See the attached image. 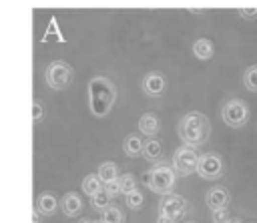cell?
<instances>
[{
	"instance_id": "cell-33",
	"label": "cell",
	"mask_w": 257,
	"mask_h": 223,
	"mask_svg": "<svg viewBox=\"0 0 257 223\" xmlns=\"http://www.w3.org/2000/svg\"><path fill=\"white\" fill-rule=\"evenodd\" d=\"M187 223H195V221H187Z\"/></svg>"
},
{
	"instance_id": "cell-14",
	"label": "cell",
	"mask_w": 257,
	"mask_h": 223,
	"mask_svg": "<svg viewBox=\"0 0 257 223\" xmlns=\"http://www.w3.org/2000/svg\"><path fill=\"white\" fill-rule=\"evenodd\" d=\"M122 151L128 157H139L145 151V143H143V139L139 135H126L122 139Z\"/></svg>"
},
{
	"instance_id": "cell-15",
	"label": "cell",
	"mask_w": 257,
	"mask_h": 223,
	"mask_svg": "<svg viewBox=\"0 0 257 223\" xmlns=\"http://www.w3.org/2000/svg\"><path fill=\"white\" fill-rule=\"evenodd\" d=\"M193 54H195L199 60H209V58H213V54H215V46H213V42H211L209 38H197V40L193 42Z\"/></svg>"
},
{
	"instance_id": "cell-5",
	"label": "cell",
	"mask_w": 257,
	"mask_h": 223,
	"mask_svg": "<svg viewBox=\"0 0 257 223\" xmlns=\"http://www.w3.org/2000/svg\"><path fill=\"white\" fill-rule=\"evenodd\" d=\"M44 76H46V84H48L50 88L62 90V88L70 86V82H72V78H74V70H72V66H70L68 62H64V60H52V62L48 64Z\"/></svg>"
},
{
	"instance_id": "cell-11",
	"label": "cell",
	"mask_w": 257,
	"mask_h": 223,
	"mask_svg": "<svg viewBox=\"0 0 257 223\" xmlns=\"http://www.w3.org/2000/svg\"><path fill=\"white\" fill-rule=\"evenodd\" d=\"M56 209H58V199H56L54 193L44 191V193H40V195L36 197V211H38L40 215L50 217V215L56 213Z\"/></svg>"
},
{
	"instance_id": "cell-25",
	"label": "cell",
	"mask_w": 257,
	"mask_h": 223,
	"mask_svg": "<svg viewBox=\"0 0 257 223\" xmlns=\"http://www.w3.org/2000/svg\"><path fill=\"white\" fill-rule=\"evenodd\" d=\"M42 117H44L42 102H40V100H34V102H32V123H34V125H38V123L42 121Z\"/></svg>"
},
{
	"instance_id": "cell-13",
	"label": "cell",
	"mask_w": 257,
	"mask_h": 223,
	"mask_svg": "<svg viewBox=\"0 0 257 223\" xmlns=\"http://www.w3.org/2000/svg\"><path fill=\"white\" fill-rule=\"evenodd\" d=\"M139 131L145 135V137H151V139H155V135L159 133V129H161V125H159V119H157V115L155 113H145L141 119H139Z\"/></svg>"
},
{
	"instance_id": "cell-12",
	"label": "cell",
	"mask_w": 257,
	"mask_h": 223,
	"mask_svg": "<svg viewBox=\"0 0 257 223\" xmlns=\"http://www.w3.org/2000/svg\"><path fill=\"white\" fill-rule=\"evenodd\" d=\"M60 209L66 217H78L80 211H82V201L76 193H66L62 199H60Z\"/></svg>"
},
{
	"instance_id": "cell-23",
	"label": "cell",
	"mask_w": 257,
	"mask_h": 223,
	"mask_svg": "<svg viewBox=\"0 0 257 223\" xmlns=\"http://www.w3.org/2000/svg\"><path fill=\"white\" fill-rule=\"evenodd\" d=\"M143 201H145V197H143V193L137 189V191H133L131 195H126L124 197V203H126V207L128 209H133V211H139L141 207H143Z\"/></svg>"
},
{
	"instance_id": "cell-31",
	"label": "cell",
	"mask_w": 257,
	"mask_h": 223,
	"mask_svg": "<svg viewBox=\"0 0 257 223\" xmlns=\"http://www.w3.org/2000/svg\"><path fill=\"white\" fill-rule=\"evenodd\" d=\"M78 223H92V221H90V219H80Z\"/></svg>"
},
{
	"instance_id": "cell-1",
	"label": "cell",
	"mask_w": 257,
	"mask_h": 223,
	"mask_svg": "<svg viewBox=\"0 0 257 223\" xmlns=\"http://www.w3.org/2000/svg\"><path fill=\"white\" fill-rule=\"evenodd\" d=\"M88 108L96 119H104L116 102V84L102 74H96L88 80Z\"/></svg>"
},
{
	"instance_id": "cell-22",
	"label": "cell",
	"mask_w": 257,
	"mask_h": 223,
	"mask_svg": "<svg viewBox=\"0 0 257 223\" xmlns=\"http://www.w3.org/2000/svg\"><path fill=\"white\" fill-rule=\"evenodd\" d=\"M243 86H245L249 92H257V64L249 66V68L243 72Z\"/></svg>"
},
{
	"instance_id": "cell-26",
	"label": "cell",
	"mask_w": 257,
	"mask_h": 223,
	"mask_svg": "<svg viewBox=\"0 0 257 223\" xmlns=\"http://www.w3.org/2000/svg\"><path fill=\"white\" fill-rule=\"evenodd\" d=\"M104 191L114 199V197H118L120 195V183H118V179L116 181H112V183H106L104 185Z\"/></svg>"
},
{
	"instance_id": "cell-28",
	"label": "cell",
	"mask_w": 257,
	"mask_h": 223,
	"mask_svg": "<svg viewBox=\"0 0 257 223\" xmlns=\"http://www.w3.org/2000/svg\"><path fill=\"white\" fill-rule=\"evenodd\" d=\"M157 223H175V221L169 219V217H165V215H159V217H157Z\"/></svg>"
},
{
	"instance_id": "cell-16",
	"label": "cell",
	"mask_w": 257,
	"mask_h": 223,
	"mask_svg": "<svg viewBox=\"0 0 257 223\" xmlns=\"http://www.w3.org/2000/svg\"><path fill=\"white\" fill-rule=\"evenodd\" d=\"M96 175L100 177L102 185L112 183V181H116V179H118V167H116V163L106 161V163H102V165L98 167V173H96Z\"/></svg>"
},
{
	"instance_id": "cell-24",
	"label": "cell",
	"mask_w": 257,
	"mask_h": 223,
	"mask_svg": "<svg viewBox=\"0 0 257 223\" xmlns=\"http://www.w3.org/2000/svg\"><path fill=\"white\" fill-rule=\"evenodd\" d=\"M229 211L227 209H215L211 211V221L213 223H229Z\"/></svg>"
},
{
	"instance_id": "cell-27",
	"label": "cell",
	"mask_w": 257,
	"mask_h": 223,
	"mask_svg": "<svg viewBox=\"0 0 257 223\" xmlns=\"http://www.w3.org/2000/svg\"><path fill=\"white\" fill-rule=\"evenodd\" d=\"M237 12H239L241 18H245V20H255V18H257V8H239Z\"/></svg>"
},
{
	"instance_id": "cell-3",
	"label": "cell",
	"mask_w": 257,
	"mask_h": 223,
	"mask_svg": "<svg viewBox=\"0 0 257 223\" xmlns=\"http://www.w3.org/2000/svg\"><path fill=\"white\" fill-rule=\"evenodd\" d=\"M175 183H177V171L173 169V165L159 163L147 171V187L163 197L173 191Z\"/></svg>"
},
{
	"instance_id": "cell-6",
	"label": "cell",
	"mask_w": 257,
	"mask_h": 223,
	"mask_svg": "<svg viewBox=\"0 0 257 223\" xmlns=\"http://www.w3.org/2000/svg\"><path fill=\"white\" fill-rule=\"evenodd\" d=\"M199 153L193 149V147H179L175 153H173V169L179 173V175H193L197 173V167H199Z\"/></svg>"
},
{
	"instance_id": "cell-10",
	"label": "cell",
	"mask_w": 257,
	"mask_h": 223,
	"mask_svg": "<svg viewBox=\"0 0 257 223\" xmlns=\"http://www.w3.org/2000/svg\"><path fill=\"white\" fill-rule=\"evenodd\" d=\"M229 201H231V195H229L227 187H223V185L211 187L207 191V195H205V203H207V207L211 211H215V209H227Z\"/></svg>"
},
{
	"instance_id": "cell-17",
	"label": "cell",
	"mask_w": 257,
	"mask_h": 223,
	"mask_svg": "<svg viewBox=\"0 0 257 223\" xmlns=\"http://www.w3.org/2000/svg\"><path fill=\"white\" fill-rule=\"evenodd\" d=\"M143 155H145V159L151 161V163L159 161V159L163 157V145H161V141H157V139L145 141V151H143Z\"/></svg>"
},
{
	"instance_id": "cell-9",
	"label": "cell",
	"mask_w": 257,
	"mask_h": 223,
	"mask_svg": "<svg viewBox=\"0 0 257 223\" xmlns=\"http://www.w3.org/2000/svg\"><path fill=\"white\" fill-rule=\"evenodd\" d=\"M165 88H167V76L163 72L151 70V72L145 74V78H143V90H145L147 96L157 98V96H161L165 92Z\"/></svg>"
},
{
	"instance_id": "cell-32",
	"label": "cell",
	"mask_w": 257,
	"mask_h": 223,
	"mask_svg": "<svg viewBox=\"0 0 257 223\" xmlns=\"http://www.w3.org/2000/svg\"><path fill=\"white\" fill-rule=\"evenodd\" d=\"M92 223H102V221H92Z\"/></svg>"
},
{
	"instance_id": "cell-29",
	"label": "cell",
	"mask_w": 257,
	"mask_h": 223,
	"mask_svg": "<svg viewBox=\"0 0 257 223\" xmlns=\"http://www.w3.org/2000/svg\"><path fill=\"white\" fill-rule=\"evenodd\" d=\"M32 223H40V213L36 209L32 211Z\"/></svg>"
},
{
	"instance_id": "cell-8",
	"label": "cell",
	"mask_w": 257,
	"mask_h": 223,
	"mask_svg": "<svg viewBox=\"0 0 257 223\" xmlns=\"http://www.w3.org/2000/svg\"><path fill=\"white\" fill-rule=\"evenodd\" d=\"M185 213H187V199L177 195V193L165 195L161 199V203H159V215H165V217H169L173 221L181 219Z\"/></svg>"
},
{
	"instance_id": "cell-18",
	"label": "cell",
	"mask_w": 257,
	"mask_h": 223,
	"mask_svg": "<svg viewBox=\"0 0 257 223\" xmlns=\"http://www.w3.org/2000/svg\"><path fill=\"white\" fill-rule=\"evenodd\" d=\"M100 189H104V185H102V181H100V177H98L96 173H88V175L82 179V191H84L88 197L96 195Z\"/></svg>"
},
{
	"instance_id": "cell-21",
	"label": "cell",
	"mask_w": 257,
	"mask_h": 223,
	"mask_svg": "<svg viewBox=\"0 0 257 223\" xmlns=\"http://www.w3.org/2000/svg\"><path fill=\"white\" fill-rule=\"evenodd\" d=\"M118 183H120V195H131L133 191H137V179L133 173H124L118 177Z\"/></svg>"
},
{
	"instance_id": "cell-30",
	"label": "cell",
	"mask_w": 257,
	"mask_h": 223,
	"mask_svg": "<svg viewBox=\"0 0 257 223\" xmlns=\"http://www.w3.org/2000/svg\"><path fill=\"white\" fill-rule=\"evenodd\" d=\"M229 223H243V221H241V219H237V217H231V219H229Z\"/></svg>"
},
{
	"instance_id": "cell-4",
	"label": "cell",
	"mask_w": 257,
	"mask_h": 223,
	"mask_svg": "<svg viewBox=\"0 0 257 223\" xmlns=\"http://www.w3.org/2000/svg\"><path fill=\"white\" fill-rule=\"evenodd\" d=\"M249 117H251L249 106H247V102L241 100V98H229V100L221 106V119H223V123H225L227 127H231V129H241V127H245V125L249 123Z\"/></svg>"
},
{
	"instance_id": "cell-7",
	"label": "cell",
	"mask_w": 257,
	"mask_h": 223,
	"mask_svg": "<svg viewBox=\"0 0 257 223\" xmlns=\"http://www.w3.org/2000/svg\"><path fill=\"white\" fill-rule=\"evenodd\" d=\"M223 171H225V165H223V159L219 153H203L199 157V167H197V175L205 181H217L219 177H223Z\"/></svg>"
},
{
	"instance_id": "cell-19",
	"label": "cell",
	"mask_w": 257,
	"mask_h": 223,
	"mask_svg": "<svg viewBox=\"0 0 257 223\" xmlns=\"http://www.w3.org/2000/svg\"><path fill=\"white\" fill-rule=\"evenodd\" d=\"M110 199H112V197H110L104 189H100L96 195H92V197H90V207L102 213L106 207H110Z\"/></svg>"
},
{
	"instance_id": "cell-20",
	"label": "cell",
	"mask_w": 257,
	"mask_h": 223,
	"mask_svg": "<svg viewBox=\"0 0 257 223\" xmlns=\"http://www.w3.org/2000/svg\"><path fill=\"white\" fill-rule=\"evenodd\" d=\"M100 221L102 223H124V213L118 209V207H106L100 215Z\"/></svg>"
},
{
	"instance_id": "cell-2",
	"label": "cell",
	"mask_w": 257,
	"mask_h": 223,
	"mask_svg": "<svg viewBox=\"0 0 257 223\" xmlns=\"http://www.w3.org/2000/svg\"><path fill=\"white\" fill-rule=\"evenodd\" d=\"M177 133H179V139L187 145V147H199L203 145L209 135H211V123L209 119L199 113V110H191L187 113L185 117H181L179 125H177Z\"/></svg>"
}]
</instances>
